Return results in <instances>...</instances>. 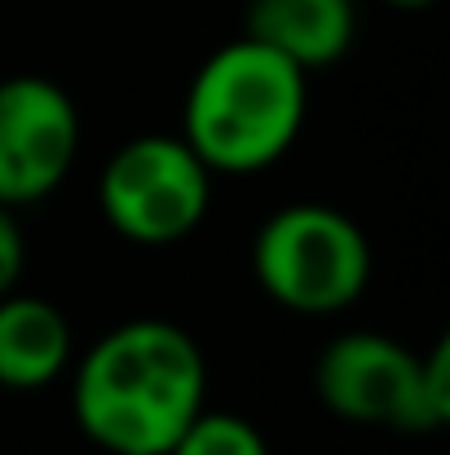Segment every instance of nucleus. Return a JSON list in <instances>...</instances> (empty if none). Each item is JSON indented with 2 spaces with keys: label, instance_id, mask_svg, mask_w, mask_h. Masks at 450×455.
I'll return each mask as SVG.
<instances>
[{
  "label": "nucleus",
  "instance_id": "nucleus-1",
  "mask_svg": "<svg viewBox=\"0 0 450 455\" xmlns=\"http://www.w3.org/2000/svg\"><path fill=\"white\" fill-rule=\"evenodd\" d=\"M208 363L194 336L163 318L111 327L75 367L71 411L84 438L111 455H168L203 411Z\"/></svg>",
  "mask_w": 450,
  "mask_h": 455
},
{
  "label": "nucleus",
  "instance_id": "nucleus-2",
  "mask_svg": "<svg viewBox=\"0 0 450 455\" xmlns=\"http://www.w3.org/2000/svg\"><path fill=\"white\" fill-rule=\"evenodd\" d=\"M309 111V76L243 36L221 44L190 80L181 142L208 172H261L292 151Z\"/></svg>",
  "mask_w": 450,
  "mask_h": 455
},
{
  "label": "nucleus",
  "instance_id": "nucleus-3",
  "mask_svg": "<svg viewBox=\"0 0 450 455\" xmlns=\"http://www.w3.org/2000/svg\"><path fill=\"white\" fill-rule=\"evenodd\" d=\"M313 389L349 425L433 434L450 420V345L442 340L429 358H415L393 336L344 331L322 349Z\"/></svg>",
  "mask_w": 450,
  "mask_h": 455
},
{
  "label": "nucleus",
  "instance_id": "nucleus-4",
  "mask_svg": "<svg viewBox=\"0 0 450 455\" xmlns=\"http://www.w3.org/2000/svg\"><path fill=\"white\" fill-rule=\"evenodd\" d=\"M252 275L292 314H336L367 292L371 243L353 217L327 204H288L257 230Z\"/></svg>",
  "mask_w": 450,
  "mask_h": 455
},
{
  "label": "nucleus",
  "instance_id": "nucleus-5",
  "mask_svg": "<svg viewBox=\"0 0 450 455\" xmlns=\"http://www.w3.org/2000/svg\"><path fill=\"white\" fill-rule=\"evenodd\" d=\"M212 199V172L181 138L146 133L107 159L98 204L111 230L142 248H168L199 230Z\"/></svg>",
  "mask_w": 450,
  "mask_h": 455
},
{
  "label": "nucleus",
  "instance_id": "nucleus-6",
  "mask_svg": "<svg viewBox=\"0 0 450 455\" xmlns=\"http://www.w3.org/2000/svg\"><path fill=\"white\" fill-rule=\"evenodd\" d=\"M80 151V116L44 76L0 80V204L22 208L53 195Z\"/></svg>",
  "mask_w": 450,
  "mask_h": 455
},
{
  "label": "nucleus",
  "instance_id": "nucleus-7",
  "mask_svg": "<svg viewBox=\"0 0 450 455\" xmlns=\"http://www.w3.org/2000/svg\"><path fill=\"white\" fill-rule=\"evenodd\" d=\"M353 31V0H252L248 9V36L283 53L304 76L336 67L349 53Z\"/></svg>",
  "mask_w": 450,
  "mask_h": 455
},
{
  "label": "nucleus",
  "instance_id": "nucleus-8",
  "mask_svg": "<svg viewBox=\"0 0 450 455\" xmlns=\"http://www.w3.org/2000/svg\"><path fill=\"white\" fill-rule=\"evenodd\" d=\"M71 363V323L44 297H0V389H49Z\"/></svg>",
  "mask_w": 450,
  "mask_h": 455
},
{
  "label": "nucleus",
  "instance_id": "nucleus-9",
  "mask_svg": "<svg viewBox=\"0 0 450 455\" xmlns=\"http://www.w3.org/2000/svg\"><path fill=\"white\" fill-rule=\"evenodd\" d=\"M168 455H270L261 429L234 411H199Z\"/></svg>",
  "mask_w": 450,
  "mask_h": 455
},
{
  "label": "nucleus",
  "instance_id": "nucleus-10",
  "mask_svg": "<svg viewBox=\"0 0 450 455\" xmlns=\"http://www.w3.org/2000/svg\"><path fill=\"white\" fill-rule=\"evenodd\" d=\"M22 266H27V239H22V226L13 217V208L0 204V297H9L22 279Z\"/></svg>",
  "mask_w": 450,
  "mask_h": 455
},
{
  "label": "nucleus",
  "instance_id": "nucleus-11",
  "mask_svg": "<svg viewBox=\"0 0 450 455\" xmlns=\"http://www.w3.org/2000/svg\"><path fill=\"white\" fill-rule=\"evenodd\" d=\"M393 9H429V4H438V0H389Z\"/></svg>",
  "mask_w": 450,
  "mask_h": 455
}]
</instances>
